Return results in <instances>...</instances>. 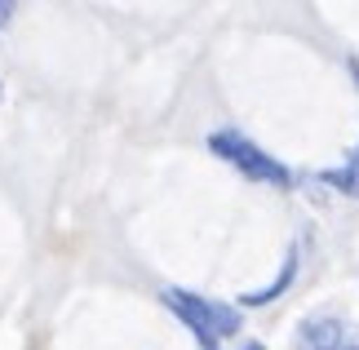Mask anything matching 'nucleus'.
I'll list each match as a JSON object with an SVG mask.
<instances>
[{
  "instance_id": "obj_1",
  "label": "nucleus",
  "mask_w": 359,
  "mask_h": 350,
  "mask_svg": "<svg viewBox=\"0 0 359 350\" xmlns=\"http://www.w3.org/2000/svg\"><path fill=\"white\" fill-rule=\"evenodd\" d=\"M160 302L169 306L191 332H196L200 350H217L222 337H236V332H240V311L231 302L200 297V292H191V288H164Z\"/></svg>"
},
{
  "instance_id": "obj_2",
  "label": "nucleus",
  "mask_w": 359,
  "mask_h": 350,
  "mask_svg": "<svg viewBox=\"0 0 359 350\" xmlns=\"http://www.w3.org/2000/svg\"><path fill=\"white\" fill-rule=\"evenodd\" d=\"M209 151H213L217 160H226L231 169H240L244 177H253V182H271V187H288V182H293V173H288L280 160L266 156L257 142H248V137L236 133V129L209 133Z\"/></svg>"
},
{
  "instance_id": "obj_3",
  "label": "nucleus",
  "mask_w": 359,
  "mask_h": 350,
  "mask_svg": "<svg viewBox=\"0 0 359 350\" xmlns=\"http://www.w3.org/2000/svg\"><path fill=\"white\" fill-rule=\"evenodd\" d=\"M355 337V332L341 324L337 315H311L306 324L297 328V350H341Z\"/></svg>"
},
{
  "instance_id": "obj_4",
  "label": "nucleus",
  "mask_w": 359,
  "mask_h": 350,
  "mask_svg": "<svg viewBox=\"0 0 359 350\" xmlns=\"http://www.w3.org/2000/svg\"><path fill=\"white\" fill-rule=\"evenodd\" d=\"M324 182H328V187H337L341 195H355V200H359V147H355V156L341 164V169H328Z\"/></svg>"
},
{
  "instance_id": "obj_5",
  "label": "nucleus",
  "mask_w": 359,
  "mask_h": 350,
  "mask_svg": "<svg viewBox=\"0 0 359 350\" xmlns=\"http://www.w3.org/2000/svg\"><path fill=\"white\" fill-rule=\"evenodd\" d=\"M293 266H297V253H288V262H284V271L275 275V284H271V288H262V292H244L240 302H244V306H266L271 297H280V292L288 288V279H293Z\"/></svg>"
},
{
  "instance_id": "obj_6",
  "label": "nucleus",
  "mask_w": 359,
  "mask_h": 350,
  "mask_svg": "<svg viewBox=\"0 0 359 350\" xmlns=\"http://www.w3.org/2000/svg\"><path fill=\"white\" fill-rule=\"evenodd\" d=\"M9 18H13V5L5 0V5H0V27H9Z\"/></svg>"
},
{
  "instance_id": "obj_7",
  "label": "nucleus",
  "mask_w": 359,
  "mask_h": 350,
  "mask_svg": "<svg viewBox=\"0 0 359 350\" xmlns=\"http://www.w3.org/2000/svg\"><path fill=\"white\" fill-rule=\"evenodd\" d=\"M341 350H359V332H355V337H351L346 346H341Z\"/></svg>"
},
{
  "instance_id": "obj_8",
  "label": "nucleus",
  "mask_w": 359,
  "mask_h": 350,
  "mask_svg": "<svg viewBox=\"0 0 359 350\" xmlns=\"http://www.w3.org/2000/svg\"><path fill=\"white\" fill-rule=\"evenodd\" d=\"M244 350H266V346H262V342H248V346H244Z\"/></svg>"
},
{
  "instance_id": "obj_9",
  "label": "nucleus",
  "mask_w": 359,
  "mask_h": 350,
  "mask_svg": "<svg viewBox=\"0 0 359 350\" xmlns=\"http://www.w3.org/2000/svg\"><path fill=\"white\" fill-rule=\"evenodd\" d=\"M351 72H355V80H359V62H351Z\"/></svg>"
}]
</instances>
